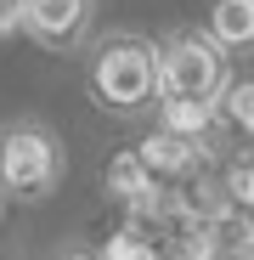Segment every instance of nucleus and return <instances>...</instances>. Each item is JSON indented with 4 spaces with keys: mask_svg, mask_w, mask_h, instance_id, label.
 Returning <instances> with one entry per match:
<instances>
[{
    "mask_svg": "<svg viewBox=\"0 0 254 260\" xmlns=\"http://www.w3.org/2000/svg\"><path fill=\"white\" fill-rule=\"evenodd\" d=\"M102 254H158V243H141V232H119Z\"/></svg>",
    "mask_w": 254,
    "mask_h": 260,
    "instance_id": "nucleus-11",
    "label": "nucleus"
},
{
    "mask_svg": "<svg viewBox=\"0 0 254 260\" xmlns=\"http://www.w3.org/2000/svg\"><path fill=\"white\" fill-rule=\"evenodd\" d=\"M232 85V51L215 34H175L158 46V96H209L221 102Z\"/></svg>",
    "mask_w": 254,
    "mask_h": 260,
    "instance_id": "nucleus-2",
    "label": "nucleus"
},
{
    "mask_svg": "<svg viewBox=\"0 0 254 260\" xmlns=\"http://www.w3.org/2000/svg\"><path fill=\"white\" fill-rule=\"evenodd\" d=\"M158 124L175 130V136L209 142V130L221 124V102H209V96H158Z\"/></svg>",
    "mask_w": 254,
    "mask_h": 260,
    "instance_id": "nucleus-7",
    "label": "nucleus"
},
{
    "mask_svg": "<svg viewBox=\"0 0 254 260\" xmlns=\"http://www.w3.org/2000/svg\"><path fill=\"white\" fill-rule=\"evenodd\" d=\"M221 187H226V198L237 209H254V158H237L226 176H221Z\"/></svg>",
    "mask_w": 254,
    "mask_h": 260,
    "instance_id": "nucleus-10",
    "label": "nucleus"
},
{
    "mask_svg": "<svg viewBox=\"0 0 254 260\" xmlns=\"http://www.w3.org/2000/svg\"><path fill=\"white\" fill-rule=\"evenodd\" d=\"M23 28V0H0V34H17Z\"/></svg>",
    "mask_w": 254,
    "mask_h": 260,
    "instance_id": "nucleus-12",
    "label": "nucleus"
},
{
    "mask_svg": "<svg viewBox=\"0 0 254 260\" xmlns=\"http://www.w3.org/2000/svg\"><path fill=\"white\" fill-rule=\"evenodd\" d=\"M62 187V147L46 124H12L0 136V192L40 204Z\"/></svg>",
    "mask_w": 254,
    "mask_h": 260,
    "instance_id": "nucleus-3",
    "label": "nucleus"
},
{
    "mask_svg": "<svg viewBox=\"0 0 254 260\" xmlns=\"http://www.w3.org/2000/svg\"><path fill=\"white\" fill-rule=\"evenodd\" d=\"M221 113L243 130V136L254 142V79H243V85H226V96H221Z\"/></svg>",
    "mask_w": 254,
    "mask_h": 260,
    "instance_id": "nucleus-9",
    "label": "nucleus"
},
{
    "mask_svg": "<svg viewBox=\"0 0 254 260\" xmlns=\"http://www.w3.org/2000/svg\"><path fill=\"white\" fill-rule=\"evenodd\" d=\"M107 192L136 215V221H153V215L169 209V181H158L153 170L141 164V153H119L107 164Z\"/></svg>",
    "mask_w": 254,
    "mask_h": 260,
    "instance_id": "nucleus-5",
    "label": "nucleus"
},
{
    "mask_svg": "<svg viewBox=\"0 0 254 260\" xmlns=\"http://www.w3.org/2000/svg\"><path fill=\"white\" fill-rule=\"evenodd\" d=\"M209 34H215L232 57L254 51V0H215V12H209Z\"/></svg>",
    "mask_w": 254,
    "mask_h": 260,
    "instance_id": "nucleus-8",
    "label": "nucleus"
},
{
    "mask_svg": "<svg viewBox=\"0 0 254 260\" xmlns=\"http://www.w3.org/2000/svg\"><path fill=\"white\" fill-rule=\"evenodd\" d=\"M136 153H141V164L153 170V176H158V181H169V187H175L187 170H198V164H203V142L175 136V130H164V124L153 130V136H147Z\"/></svg>",
    "mask_w": 254,
    "mask_h": 260,
    "instance_id": "nucleus-6",
    "label": "nucleus"
},
{
    "mask_svg": "<svg viewBox=\"0 0 254 260\" xmlns=\"http://www.w3.org/2000/svg\"><path fill=\"white\" fill-rule=\"evenodd\" d=\"M85 85H91V102L102 113H119V119L147 113L158 102V46L141 34H113L91 57Z\"/></svg>",
    "mask_w": 254,
    "mask_h": 260,
    "instance_id": "nucleus-1",
    "label": "nucleus"
},
{
    "mask_svg": "<svg viewBox=\"0 0 254 260\" xmlns=\"http://www.w3.org/2000/svg\"><path fill=\"white\" fill-rule=\"evenodd\" d=\"M96 0H23V34L46 51H79V40L91 34Z\"/></svg>",
    "mask_w": 254,
    "mask_h": 260,
    "instance_id": "nucleus-4",
    "label": "nucleus"
}]
</instances>
